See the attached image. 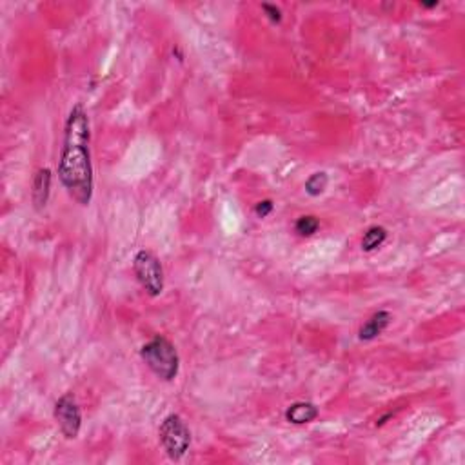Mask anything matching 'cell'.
Here are the masks:
<instances>
[{"label": "cell", "mask_w": 465, "mask_h": 465, "mask_svg": "<svg viewBox=\"0 0 465 465\" xmlns=\"http://www.w3.org/2000/svg\"><path fill=\"white\" fill-rule=\"evenodd\" d=\"M389 323L391 314L387 313V311H378V313H374L373 316L360 327L358 336H360V340H364V342H371V340H374L377 336H380L381 333L386 331Z\"/></svg>", "instance_id": "obj_8"}, {"label": "cell", "mask_w": 465, "mask_h": 465, "mask_svg": "<svg viewBox=\"0 0 465 465\" xmlns=\"http://www.w3.org/2000/svg\"><path fill=\"white\" fill-rule=\"evenodd\" d=\"M272 200H262V202H258V204H256V207H255V214L258 218H265V217H269V214L272 213Z\"/></svg>", "instance_id": "obj_12"}, {"label": "cell", "mask_w": 465, "mask_h": 465, "mask_svg": "<svg viewBox=\"0 0 465 465\" xmlns=\"http://www.w3.org/2000/svg\"><path fill=\"white\" fill-rule=\"evenodd\" d=\"M51 193V171L47 168L38 169L33 178V189H31V198L37 211H42L50 200Z\"/></svg>", "instance_id": "obj_6"}, {"label": "cell", "mask_w": 465, "mask_h": 465, "mask_svg": "<svg viewBox=\"0 0 465 465\" xmlns=\"http://www.w3.org/2000/svg\"><path fill=\"white\" fill-rule=\"evenodd\" d=\"M133 271L137 275V280L144 287L149 297H159L163 291V269L160 260L151 251L142 249L134 255Z\"/></svg>", "instance_id": "obj_4"}, {"label": "cell", "mask_w": 465, "mask_h": 465, "mask_svg": "<svg viewBox=\"0 0 465 465\" xmlns=\"http://www.w3.org/2000/svg\"><path fill=\"white\" fill-rule=\"evenodd\" d=\"M160 444L171 460H180L191 445V431L180 415H169L163 418L159 429Z\"/></svg>", "instance_id": "obj_3"}, {"label": "cell", "mask_w": 465, "mask_h": 465, "mask_svg": "<svg viewBox=\"0 0 465 465\" xmlns=\"http://www.w3.org/2000/svg\"><path fill=\"white\" fill-rule=\"evenodd\" d=\"M387 239V229L381 226H371L362 236V249L365 253H371L378 249L381 243L386 242Z\"/></svg>", "instance_id": "obj_9"}, {"label": "cell", "mask_w": 465, "mask_h": 465, "mask_svg": "<svg viewBox=\"0 0 465 465\" xmlns=\"http://www.w3.org/2000/svg\"><path fill=\"white\" fill-rule=\"evenodd\" d=\"M89 142H91V131H89L88 113L82 105L76 104L64 127L59 178L67 195L80 206H89L93 198V166Z\"/></svg>", "instance_id": "obj_1"}, {"label": "cell", "mask_w": 465, "mask_h": 465, "mask_svg": "<svg viewBox=\"0 0 465 465\" xmlns=\"http://www.w3.org/2000/svg\"><path fill=\"white\" fill-rule=\"evenodd\" d=\"M423 8H436L438 6V2H432V4H422Z\"/></svg>", "instance_id": "obj_14"}, {"label": "cell", "mask_w": 465, "mask_h": 465, "mask_svg": "<svg viewBox=\"0 0 465 465\" xmlns=\"http://www.w3.org/2000/svg\"><path fill=\"white\" fill-rule=\"evenodd\" d=\"M318 407L311 402H294L287 407L285 411V420L294 425H304V423H311L318 418Z\"/></svg>", "instance_id": "obj_7"}, {"label": "cell", "mask_w": 465, "mask_h": 465, "mask_svg": "<svg viewBox=\"0 0 465 465\" xmlns=\"http://www.w3.org/2000/svg\"><path fill=\"white\" fill-rule=\"evenodd\" d=\"M262 9L265 11L268 18L271 22H280L282 21V11L277 8V6L272 4H262Z\"/></svg>", "instance_id": "obj_13"}, {"label": "cell", "mask_w": 465, "mask_h": 465, "mask_svg": "<svg viewBox=\"0 0 465 465\" xmlns=\"http://www.w3.org/2000/svg\"><path fill=\"white\" fill-rule=\"evenodd\" d=\"M320 222L318 218L313 217V214H306V217H300L294 224V231H297L300 236H313L316 231H318Z\"/></svg>", "instance_id": "obj_11"}, {"label": "cell", "mask_w": 465, "mask_h": 465, "mask_svg": "<svg viewBox=\"0 0 465 465\" xmlns=\"http://www.w3.org/2000/svg\"><path fill=\"white\" fill-rule=\"evenodd\" d=\"M327 184H329L327 173H323V171L313 173V175H311L306 182V193L311 195V197H320V195L326 191Z\"/></svg>", "instance_id": "obj_10"}, {"label": "cell", "mask_w": 465, "mask_h": 465, "mask_svg": "<svg viewBox=\"0 0 465 465\" xmlns=\"http://www.w3.org/2000/svg\"><path fill=\"white\" fill-rule=\"evenodd\" d=\"M140 357L153 373L163 381L175 380L180 367V358L175 345L166 336L156 335L140 349Z\"/></svg>", "instance_id": "obj_2"}, {"label": "cell", "mask_w": 465, "mask_h": 465, "mask_svg": "<svg viewBox=\"0 0 465 465\" xmlns=\"http://www.w3.org/2000/svg\"><path fill=\"white\" fill-rule=\"evenodd\" d=\"M54 420L66 438L73 440L79 436L80 427H82V413H80V407L73 393L64 394L59 398V402L54 403Z\"/></svg>", "instance_id": "obj_5"}]
</instances>
